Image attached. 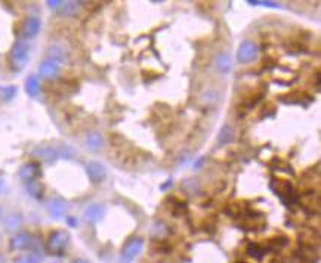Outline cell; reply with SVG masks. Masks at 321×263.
I'll return each instance as SVG.
<instances>
[{"label":"cell","mask_w":321,"mask_h":263,"mask_svg":"<svg viewBox=\"0 0 321 263\" xmlns=\"http://www.w3.org/2000/svg\"><path fill=\"white\" fill-rule=\"evenodd\" d=\"M86 173H87V176H89V179L92 181V184H101L107 176L105 167L98 161H91L89 164H87Z\"/></svg>","instance_id":"5"},{"label":"cell","mask_w":321,"mask_h":263,"mask_svg":"<svg viewBox=\"0 0 321 263\" xmlns=\"http://www.w3.org/2000/svg\"><path fill=\"white\" fill-rule=\"evenodd\" d=\"M56 150H58V157L60 158L71 160L76 155V151L71 147H68V145H60V147H56Z\"/></svg>","instance_id":"25"},{"label":"cell","mask_w":321,"mask_h":263,"mask_svg":"<svg viewBox=\"0 0 321 263\" xmlns=\"http://www.w3.org/2000/svg\"><path fill=\"white\" fill-rule=\"evenodd\" d=\"M142 248H144V241H142V238H130L126 244H125V247H123V250H122V257H123V260H126V262H130V260H133L141 251H142Z\"/></svg>","instance_id":"4"},{"label":"cell","mask_w":321,"mask_h":263,"mask_svg":"<svg viewBox=\"0 0 321 263\" xmlns=\"http://www.w3.org/2000/svg\"><path fill=\"white\" fill-rule=\"evenodd\" d=\"M102 143H104L102 136H101L98 132H91V133H87V136H86V139H84L86 148L89 150V151H92V153L99 151V150L102 148Z\"/></svg>","instance_id":"14"},{"label":"cell","mask_w":321,"mask_h":263,"mask_svg":"<svg viewBox=\"0 0 321 263\" xmlns=\"http://www.w3.org/2000/svg\"><path fill=\"white\" fill-rule=\"evenodd\" d=\"M39 174H40V167H39V164H36V163H27V164H24V166L19 169V176H21V179H24V181H27V182L33 181L36 176H39Z\"/></svg>","instance_id":"12"},{"label":"cell","mask_w":321,"mask_h":263,"mask_svg":"<svg viewBox=\"0 0 321 263\" xmlns=\"http://www.w3.org/2000/svg\"><path fill=\"white\" fill-rule=\"evenodd\" d=\"M39 73L43 78H55L60 73V64L52 60H45L39 67Z\"/></svg>","instance_id":"11"},{"label":"cell","mask_w":321,"mask_h":263,"mask_svg":"<svg viewBox=\"0 0 321 263\" xmlns=\"http://www.w3.org/2000/svg\"><path fill=\"white\" fill-rule=\"evenodd\" d=\"M84 219L91 223H96L99 222L104 216H105V207L102 204H91L84 209Z\"/></svg>","instance_id":"8"},{"label":"cell","mask_w":321,"mask_h":263,"mask_svg":"<svg viewBox=\"0 0 321 263\" xmlns=\"http://www.w3.org/2000/svg\"><path fill=\"white\" fill-rule=\"evenodd\" d=\"M32 244V235L27 232H19L16 235L12 237L11 240V250H15V251H21V250H25L28 248Z\"/></svg>","instance_id":"9"},{"label":"cell","mask_w":321,"mask_h":263,"mask_svg":"<svg viewBox=\"0 0 321 263\" xmlns=\"http://www.w3.org/2000/svg\"><path fill=\"white\" fill-rule=\"evenodd\" d=\"M271 263H280V262H277V260H274V262H271Z\"/></svg>","instance_id":"33"},{"label":"cell","mask_w":321,"mask_h":263,"mask_svg":"<svg viewBox=\"0 0 321 263\" xmlns=\"http://www.w3.org/2000/svg\"><path fill=\"white\" fill-rule=\"evenodd\" d=\"M40 25L42 22L37 16H28L22 24V36L25 39H32L37 36V33L40 31Z\"/></svg>","instance_id":"6"},{"label":"cell","mask_w":321,"mask_h":263,"mask_svg":"<svg viewBox=\"0 0 321 263\" xmlns=\"http://www.w3.org/2000/svg\"><path fill=\"white\" fill-rule=\"evenodd\" d=\"M67 220H68V223H70L71 226H76V225H77V222H76V219H71V217H68Z\"/></svg>","instance_id":"31"},{"label":"cell","mask_w":321,"mask_h":263,"mask_svg":"<svg viewBox=\"0 0 321 263\" xmlns=\"http://www.w3.org/2000/svg\"><path fill=\"white\" fill-rule=\"evenodd\" d=\"M0 263H6V260H5V257L0 254Z\"/></svg>","instance_id":"32"},{"label":"cell","mask_w":321,"mask_h":263,"mask_svg":"<svg viewBox=\"0 0 321 263\" xmlns=\"http://www.w3.org/2000/svg\"><path fill=\"white\" fill-rule=\"evenodd\" d=\"M274 182H277L278 184V189L275 191L277 192V195L284 201L286 200V197H291L293 195V186H291V184L290 182H287V181H274Z\"/></svg>","instance_id":"18"},{"label":"cell","mask_w":321,"mask_h":263,"mask_svg":"<svg viewBox=\"0 0 321 263\" xmlns=\"http://www.w3.org/2000/svg\"><path fill=\"white\" fill-rule=\"evenodd\" d=\"M27 191L30 194L33 198H37L40 200L43 197V192H45V186L42 182H39L37 179H33L30 182H27Z\"/></svg>","instance_id":"16"},{"label":"cell","mask_w":321,"mask_h":263,"mask_svg":"<svg viewBox=\"0 0 321 263\" xmlns=\"http://www.w3.org/2000/svg\"><path fill=\"white\" fill-rule=\"evenodd\" d=\"M46 5L50 8V9H55L58 11V8L61 6V0H49V2H46Z\"/></svg>","instance_id":"28"},{"label":"cell","mask_w":321,"mask_h":263,"mask_svg":"<svg viewBox=\"0 0 321 263\" xmlns=\"http://www.w3.org/2000/svg\"><path fill=\"white\" fill-rule=\"evenodd\" d=\"M46 209H48V212H49V215H50L52 217L60 219V217H63V216L65 215V212H67V204H65V201L61 200V198H52V200L48 201Z\"/></svg>","instance_id":"7"},{"label":"cell","mask_w":321,"mask_h":263,"mask_svg":"<svg viewBox=\"0 0 321 263\" xmlns=\"http://www.w3.org/2000/svg\"><path fill=\"white\" fill-rule=\"evenodd\" d=\"M77 9H79L77 2H61V6L58 8V12L63 16H71L77 12Z\"/></svg>","instance_id":"21"},{"label":"cell","mask_w":321,"mask_h":263,"mask_svg":"<svg viewBox=\"0 0 321 263\" xmlns=\"http://www.w3.org/2000/svg\"><path fill=\"white\" fill-rule=\"evenodd\" d=\"M167 233H169V231H167V228H166V225H164L163 222H156V223H154L153 231H151V235H153L154 240L161 241V240L167 235Z\"/></svg>","instance_id":"22"},{"label":"cell","mask_w":321,"mask_h":263,"mask_svg":"<svg viewBox=\"0 0 321 263\" xmlns=\"http://www.w3.org/2000/svg\"><path fill=\"white\" fill-rule=\"evenodd\" d=\"M232 139H234V129H232L229 124H225V126L219 130L218 142H219V145H226V143H229Z\"/></svg>","instance_id":"20"},{"label":"cell","mask_w":321,"mask_h":263,"mask_svg":"<svg viewBox=\"0 0 321 263\" xmlns=\"http://www.w3.org/2000/svg\"><path fill=\"white\" fill-rule=\"evenodd\" d=\"M25 92L30 95L32 98L37 96L39 92H40V83H39V78L37 76H30L25 81Z\"/></svg>","instance_id":"17"},{"label":"cell","mask_w":321,"mask_h":263,"mask_svg":"<svg viewBox=\"0 0 321 263\" xmlns=\"http://www.w3.org/2000/svg\"><path fill=\"white\" fill-rule=\"evenodd\" d=\"M16 93V89L14 86H6V87H0V96H2V99L5 101H9L15 96Z\"/></svg>","instance_id":"26"},{"label":"cell","mask_w":321,"mask_h":263,"mask_svg":"<svg viewBox=\"0 0 321 263\" xmlns=\"http://www.w3.org/2000/svg\"><path fill=\"white\" fill-rule=\"evenodd\" d=\"M28 53H30V46L25 40H18L14 43L9 58H11V62L15 68H22L27 61H28Z\"/></svg>","instance_id":"2"},{"label":"cell","mask_w":321,"mask_h":263,"mask_svg":"<svg viewBox=\"0 0 321 263\" xmlns=\"http://www.w3.org/2000/svg\"><path fill=\"white\" fill-rule=\"evenodd\" d=\"M48 60H52L55 62H64L65 61V52L60 47V46H50L48 49Z\"/></svg>","instance_id":"19"},{"label":"cell","mask_w":321,"mask_h":263,"mask_svg":"<svg viewBox=\"0 0 321 263\" xmlns=\"http://www.w3.org/2000/svg\"><path fill=\"white\" fill-rule=\"evenodd\" d=\"M237 263H246V262H237Z\"/></svg>","instance_id":"34"},{"label":"cell","mask_w":321,"mask_h":263,"mask_svg":"<svg viewBox=\"0 0 321 263\" xmlns=\"http://www.w3.org/2000/svg\"><path fill=\"white\" fill-rule=\"evenodd\" d=\"M246 253L250 257H253L255 260H262V259H264V256L267 254V247L260 246L257 243H250L247 246V248H246Z\"/></svg>","instance_id":"15"},{"label":"cell","mask_w":321,"mask_h":263,"mask_svg":"<svg viewBox=\"0 0 321 263\" xmlns=\"http://www.w3.org/2000/svg\"><path fill=\"white\" fill-rule=\"evenodd\" d=\"M172 185H173V181H170V179H169V181H167V184H164V185H161V186H160V189H167V188H169V186H172Z\"/></svg>","instance_id":"29"},{"label":"cell","mask_w":321,"mask_h":263,"mask_svg":"<svg viewBox=\"0 0 321 263\" xmlns=\"http://www.w3.org/2000/svg\"><path fill=\"white\" fill-rule=\"evenodd\" d=\"M70 244V233L67 231H53L46 243V248L50 254H63Z\"/></svg>","instance_id":"1"},{"label":"cell","mask_w":321,"mask_h":263,"mask_svg":"<svg viewBox=\"0 0 321 263\" xmlns=\"http://www.w3.org/2000/svg\"><path fill=\"white\" fill-rule=\"evenodd\" d=\"M33 155L40 158L42 161H46V163H53L55 160H58V150L56 147H37L34 151H33Z\"/></svg>","instance_id":"10"},{"label":"cell","mask_w":321,"mask_h":263,"mask_svg":"<svg viewBox=\"0 0 321 263\" xmlns=\"http://www.w3.org/2000/svg\"><path fill=\"white\" fill-rule=\"evenodd\" d=\"M40 262H42V256L37 254V253L22 254V256H19L14 260V263H40Z\"/></svg>","instance_id":"23"},{"label":"cell","mask_w":321,"mask_h":263,"mask_svg":"<svg viewBox=\"0 0 321 263\" xmlns=\"http://www.w3.org/2000/svg\"><path fill=\"white\" fill-rule=\"evenodd\" d=\"M21 223H22V217H21V215H11V216L6 219V222H5V228H6L8 231L12 232V231L19 229Z\"/></svg>","instance_id":"24"},{"label":"cell","mask_w":321,"mask_h":263,"mask_svg":"<svg viewBox=\"0 0 321 263\" xmlns=\"http://www.w3.org/2000/svg\"><path fill=\"white\" fill-rule=\"evenodd\" d=\"M249 5H262L267 8H280V5L277 2H271V0H267V2H259V0H249Z\"/></svg>","instance_id":"27"},{"label":"cell","mask_w":321,"mask_h":263,"mask_svg":"<svg viewBox=\"0 0 321 263\" xmlns=\"http://www.w3.org/2000/svg\"><path fill=\"white\" fill-rule=\"evenodd\" d=\"M257 55V46L250 42V40H244L240 43L239 50H237V61L240 64H247L252 62Z\"/></svg>","instance_id":"3"},{"label":"cell","mask_w":321,"mask_h":263,"mask_svg":"<svg viewBox=\"0 0 321 263\" xmlns=\"http://www.w3.org/2000/svg\"><path fill=\"white\" fill-rule=\"evenodd\" d=\"M215 67L219 73L222 74H228L232 68V62H231V56L226 52H221L216 55L215 58Z\"/></svg>","instance_id":"13"},{"label":"cell","mask_w":321,"mask_h":263,"mask_svg":"<svg viewBox=\"0 0 321 263\" xmlns=\"http://www.w3.org/2000/svg\"><path fill=\"white\" fill-rule=\"evenodd\" d=\"M71 263H91V262L86 260V259H76V260H73Z\"/></svg>","instance_id":"30"}]
</instances>
